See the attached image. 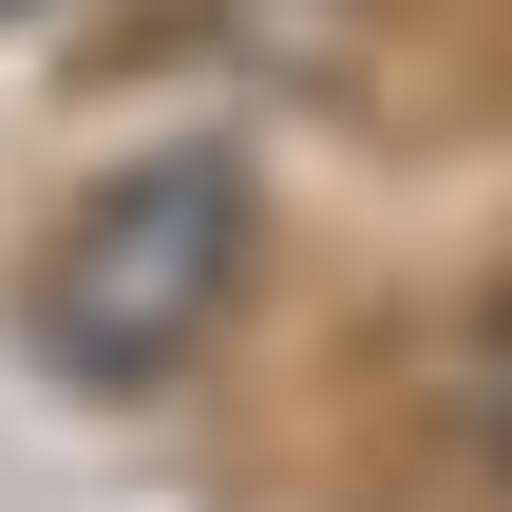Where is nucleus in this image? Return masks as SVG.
<instances>
[{
	"mask_svg": "<svg viewBox=\"0 0 512 512\" xmlns=\"http://www.w3.org/2000/svg\"><path fill=\"white\" fill-rule=\"evenodd\" d=\"M228 285H247V171H228V152H133L114 190H76V209H57L38 285H19V323H38V361H57V380L133 399V380H171V361L228 323Z\"/></svg>",
	"mask_w": 512,
	"mask_h": 512,
	"instance_id": "1",
	"label": "nucleus"
},
{
	"mask_svg": "<svg viewBox=\"0 0 512 512\" xmlns=\"http://www.w3.org/2000/svg\"><path fill=\"white\" fill-rule=\"evenodd\" d=\"M0 19H19V0H0Z\"/></svg>",
	"mask_w": 512,
	"mask_h": 512,
	"instance_id": "2",
	"label": "nucleus"
}]
</instances>
